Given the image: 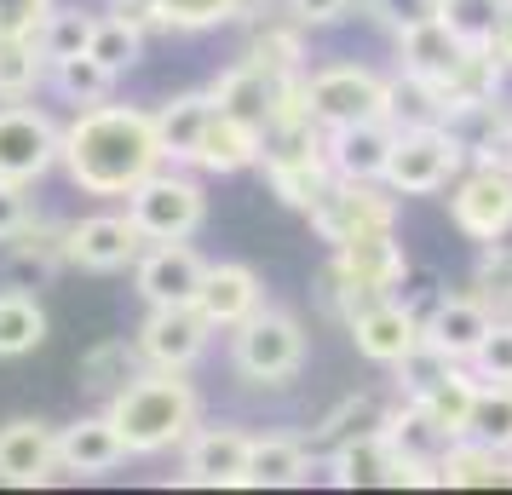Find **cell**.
Returning <instances> with one entry per match:
<instances>
[{
	"mask_svg": "<svg viewBox=\"0 0 512 495\" xmlns=\"http://www.w3.org/2000/svg\"><path fill=\"white\" fill-rule=\"evenodd\" d=\"M167 162L162 133H156V110L144 104H87L64 121V179L81 196L98 202H127V190L150 179Z\"/></svg>",
	"mask_w": 512,
	"mask_h": 495,
	"instance_id": "obj_1",
	"label": "cell"
},
{
	"mask_svg": "<svg viewBox=\"0 0 512 495\" xmlns=\"http://www.w3.org/2000/svg\"><path fill=\"white\" fill-rule=\"evenodd\" d=\"M104 409H110V421L121 426V444H127L133 461L173 455V449L202 426V392H196L190 369H144V375L127 380Z\"/></svg>",
	"mask_w": 512,
	"mask_h": 495,
	"instance_id": "obj_2",
	"label": "cell"
},
{
	"mask_svg": "<svg viewBox=\"0 0 512 495\" xmlns=\"http://www.w3.org/2000/svg\"><path fill=\"white\" fill-rule=\"evenodd\" d=\"M409 248L397 231H374V236H357L346 248H328L323 271H317V306L323 317H334L346 329V317L357 306H369L380 294H397L409 283Z\"/></svg>",
	"mask_w": 512,
	"mask_h": 495,
	"instance_id": "obj_3",
	"label": "cell"
},
{
	"mask_svg": "<svg viewBox=\"0 0 512 495\" xmlns=\"http://www.w3.org/2000/svg\"><path fill=\"white\" fill-rule=\"evenodd\" d=\"M305 369V323L282 306H259L231 329V375L254 392H282Z\"/></svg>",
	"mask_w": 512,
	"mask_h": 495,
	"instance_id": "obj_4",
	"label": "cell"
},
{
	"mask_svg": "<svg viewBox=\"0 0 512 495\" xmlns=\"http://www.w3.org/2000/svg\"><path fill=\"white\" fill-rule=\"evenodd\" d=\"M300 98H305V116L317 127H357V121H392V75H380L374 64H323V70H305L300 81Z\"/></svg>",
	"mask_w": 512,
	"mask_h": 495,
	"instance_id": "obj_5",
	"label": "cell"
},
{
	"mask_svg": "<svg viewBox=\"0 0 512 495\" xmlns=\"http://www.w3.org/2000/svg\"><path fill=\"white\" fill-rule=\"evenodd\" d=\"M265 190L277 196L282 208L305 213L311 208V196L334 179V167H328V150H323V127L311 116H288L282 127L265 133V156L254 167Z\"/></svg>",
	"mask_w": 512,
	"mask_h": 495,
	"instance_id": "obj_6",
	"label": "cell"
},
{
	"mask_svg": "<svg viewBox=\"0 0 512 495\" xmlns=\"http://www.w3.org/2000/svg\"><path fill=\"white\" fill-rule=\"evenodd\" d=\"M127 219L139 225L144 242H190L208 225V190L196 179V167L162 162L150 179L127 190Z\"/></svg>",
	"mask_w": 512,
	"mask_h": 495,
	"instance_id": "obj_7",
	"label": "cell"
},
{
	"mask_svg": "<svg viewBox=\"0 0 512 495\" xmlns=\"http://www.w3.org/2000/svg\"><path fill=\"white\" fill-rule=\"evenodd\" d=\"M472 162L466 156V139L455 121H409L397 127L392 162H386V185L397 196H443V190L461 179V167Z\"/></svg>",
	"mask_w": 512,
	"mask_h": 495,
	"instance_id": "obj_8",
	"label": "cell"
},
{
	"mask_svg": "<svg viewBox=\"0 0 512 495\" xmlns=\"http://www.w3.org/2000/svg\"><path fill=\"white\" fill-rule=\"evenodd\" d=\"M397 196L392 185H363V179H328L311 208H305V225L323 248H346L357 236L374 231H397Z\"/></svg>",
	"mask_w": 512,
	"mask_h": 495,
	"instance_id": "obj_9",
	"label": "cell"
},
{
	"mask_svg": "<svg viewBox=\"0 0 512 495\" xmlns=\"http://www.w3.org/2000/svg\"><path fill=\"white\" fill-rule=\"evenodd\" d=\"M300 81H305V70H277V64H265L254 52H242L208 93L219 98L225 110H236L242 121H254L259 133H271V127H282L288 116H305Z\"/></svg>",
	"mask_w": 512,
	"mask_h": 495,
	"instance_id": "obj_10",
	"label": "cell"
},
{
	"mask_svg": "<svg viewBox=\"0 0 512 495\" xmlns=\"http://www.w3.org/2000/svg\"><path fill=\"white\" fill-rule=\"evenodd\" d=\"M64 156V121L41 110L35 98H12L0 104V179L12 185H41Z\"/></svg>",
	"mask_w": 512,
	"mask_h": 495,
	"instance_id": "obj_11",
	"label": "cell"
},
{
	"mask_svg": "<svg viewBox=\"0 0 512 495\" xmlns=\"http://www.w3.org/2000/svg\"><path fill=\"white\" fill-rule=\"evenodd\" d=\"M449 225L466 236V242H507L512 236V167H484L466 162L461 179L449 185Z\"/></svg>",
	"mask_w": 512,
	"mask_h": 495,
	"instance_id": "obj_12",
	"label": "cell"
},
{
	"mask_svg": "<svg viewBox=\"0 0 512 495\" xmlns=\"http://www.w3.org/2000/svg\"><path fill=\"white\" fill-rule=\"evenodd\" d=\"M144 254L139 225L121 213H81L64 225V260L70 271H87V277H116V271H133V260Z\"/></svg>",
	"mask_w": 512,
	"mask_h": 495,
	"instance_id": "obj_13",
	"label": "cell"
},
{
	"mask_svg": "<svg viewBox=\"0 0 512 495\" xmlns=\"http://www.w3.org/2000/svg\"><path fill=\"white\" fill-rule=\"evenodd\" d=\"M248 449H254V432H242L231 421L219 426L202 421L179 444V484H190V490H242Z\"/></svg>",
	"mask_w": 512,
	"mask_h": 495,
	"instance_id": "obj_14",
	"label": "cell"
},
{
	"mask_svg": "<svg viewBox=\"0 0 512 495\" xmlns=\"http://www.w3.org/2000/svg\"><path fill=\"white\" fill-rule=\"evenodd\" d=\"M133 340L150 369H196L213 346V323L196 306H144Z\"/></svg>",
	"mask_w": 512,
	"mask_h": 495,
	"instance_id": "obj_15",
	"label": "cell"
},
{
	"mask_svg": "<svg viewBox=\"0 0 512 495\" xmlns=\"http://www.w3.org/2000/svg\"><path fill=\"white\" fill-rule=\"evenodd\" d=\"M346 334H351V346H357L363 363L392 369L409 346H420V311L409 306V300H397V294H380V300H369V306L351 311Z\"/></svg>",
	"mask_w": 512,
	"mask_h": 495,
	"instance_id": "obj_16",
	"label": "cell"
},
{
	"mask_svg": "<svg viewBox=\"0 0 512 495\" xmlns=\"http://www.w3.org/2000/svg\"><path fill=\"white\" fill-rule=\"evenodd\" d=\"M58 472V426L41 415H12L0 426V484L6 490H41Z\"/></svg>",
	"mask_w": 512,
	"mask_h": 495,
	"instance_id": "obj_17",
	"label": "cell"
},
{
	"mask_svg": "<svg viewBox=\"0 0 512 495\" xmlns=\"http://www.w3.org/2000/svg\"><path fill=\"white\" fill-rule=\"evenodd\" d=\"M208 260L190 242H144V254L133 260V288L144 306H190L202 288Z\"/></svg>",
	"mask_w": 512,
	"mask_h": 495,
	"instance_id": "obj_18",
	"label": "cell"
},
{
	"mask_svg": "<svg viewBox=\"0 0 512 495\" xmlns=\"http://www.w3.org/2000/svg\"><path fill=\"white\" fill-rule=\"evenodd\" d=\"M259 156H265V133L213 98L208 121H202V139L190 150V167L196 173H213V179H231V173H254Z\"/></svg>",
	"mask_w": 512,
	"mask_h": 495,
	"instance_id": "obj_19",
	"label": "cell"
},
{
	"mask_svg": "<svg viewBox=\"0 0 512 495\" xmlns=\"http://www.w3.org/2000/svg\"><path fill=\"white\" fill-rule=\"evenodd\" d=\"M127 461L133 455L121 444V426L110 421V409H93V415H75L70 426H58V472L64 478H110Z\"/></svg>",
	"mask_w": 512,
	"mask_h": 495,
	"instance_id": "obj_20",
	"label": "cell"
},
{
	"mask_svg": "<svg viewBox=\"0 0 512 495\" xmlns=\"http://www.w3.org/2000/svg\"><path fill=\"white\" fill-rule=\"evenodd\" d=\"M190 306L213 323V334H231L236 323H248V317L265 306V283H259L254 265H242V260H208L202 288H196Z\"/></svg>",
	"mask_w": 512,
	"mask_h": 495,
	"instance_id": "obj_21",
	"label": "cell"
},
{
	"mask_svg": "<svg viewBox=\"0 0 512 495\" xmlns=\"http://www.w3.org/2000/svg\"><path fill=\"white\" fill-rule=\"evenodd\" d=\"M392 41H397V75H409V81H415V87H426V93H438L443 81L455 75L461 52L472 47V41H461L455 29L443 24V12H432V18L409 24L403 35H392Z\"/></svg>",
	"mask_w": 512,
	"mask_h": 495,
	"instance_id": "obj_22",
	"label": "cell"
},
{
	"mask_svg": "<svg viewBox=\"0 0 512 495\" xmlns=\"http://www.w3.org/2000/svg\"><path fill=\"white\" fill-rule=\"evenodd\" d=\"M489 329H495V306H489L478 288L472 294H438L432 306L420 311V334L438 352H449L455 363H472V352L484 346Z\"/></svg>",
	"mask_w": 512,
	"mask_h": 495,
	"instance_id": "obj_23",
	"label": "cell"
},
{
	"mask_svg": "<svg viewBox=\"0 0 512 495\" xmlns=\"http://www.w3.org/2000/svg\"><path fill=\"white\" fill-rule=\"evenodd\" d=\"M392 144H397V121H357V127H328L323 133L334 179H363V185H386Z\"/></svg>",
	"mask_w": 512,
	"mask_h": 495,
	"instance_id": "obj_24",
	"label": "cell"
},
{
	"mask_svg": "<svg viewBox=\"0 0 512 495\" xmlns=\"http://www.w3.org/2000/svg\"><path fill=\"white\" fill-rule=\"evenodd\" d=\"M317 467H323V455L305 438H294V432H254L242 490H300V484L317 478Z\"/></svg>",
	"mask_w": 512,
	"mask_h": 495,
	"instance_id": "obj_25",
	"label": "cell"
},
{
	"mask_svg": "<svg viewBox=\"0 0 512 495\" xmlns=\"http://www.w3.org/2000/svg\"><path fill=\"white\" fill-rule=\"evenodd\" d=\"M121 12H133L150 35H202V29L236 24L248 0H116Z\"/></svg>",
	"mask_w": 512,
	"mask_h": 495,
	"instance_id": "obj_26",
	"label": "cell"
},
{
	"mask_svg": "<svg viewBox=\"0 0 512 495\" xmlns=\"http://www.w3.org/2000/svg\"><path fill=\"white\" fill-rule=\"evenodd\" d=\"M438 490H512V455L478 438H449L438 455Z\"/></svg>",
	"mask_w": 512,
	"mask_h": 495,
	"instance_id": "obj_27",
	"label": "cell"
},
{
	"mask_svg": "<svg viewBox=\"0 0 512 495\" xmlns=\"http://www.w3.org/2000/svg\"><path fill=\"white\" fill-rule=\"evenodd\" d=\"M0 254H6V265H12L18 277H35V283L70 271V260H64V225H58V219H41V213H29L24 225L0 242Z\"/></svg>",
	"mask_w": 512,
	"mask_h": 495,
	"instance_id": "obj_28",
	"label": "cell"
},
{
	"mask_svg": "<svg viewBox=\"0 0 512 495\" xmlns=\"http://www.w3.org/2000/svg\"><path fill=\"white\" fill-rule=\"evenodd\" d=\"M386 409H392V398H380V392H351V398H340L323 421L311 426L305 444L317 449V455H328V449L351 444V438H363V432H380V426H386Z\"/></svg>",
	"mask_w": 512,
	"mask_h": 495,
	"instance_id": "obj_29",
	"label": "cell"
},
{
	"mask_svg": "<svg viewBox=\"0 0 512 495\" xmlns=\"http://www.w3.org/2000/svg\"><path fill=\"white\" fill-rule=\"evenodd\" d=\"M47 334H52L47 306L29 288H0V363H18V357L41 352Z\"/></svg>",
	"mask_w": 512,
	"mask_h": 495,
	"instance_id": "obj_30",
	"label": "cell"
},
{
	"mask_svg": "<svg viewBox=\"0 0 512 495\" xmlns=\"http://www.w3.org/2000/svg\"><path fill=\"white\" fill-rule=\"evenodd\" d=\"M380 438H386L397 455H409V461H432V467H438V455L449 449V432H443V426L426 415V403H415V398H392Z\"/></svg>",
	"mask_w": 512,
	"mask_h": 495,
	"instance_id": "obj_31",
	"label": "cell"
},
{
	"mask_svg": "<svg viewBox=\"0 0 512 495\" xmlns=\"http://www.w3.org/2000/svg\"><path fill=\"white\" fill-rule=\"evenodd\" d=\"M150 363H144L139 340H98L93 352L81 357V392L98 403H110L127 386V380H139Z\"/></svg>",
	"mask_w": 512,
	"mask_h": 495,
	"instance_id": "obj_32",
	"label": "cell"
},
{
	"mask_svg": "<svg viewBox=\"0 0 512 495\" xmlns=\"http://www.w3.org/2000/svg\"><path fill=\"white\" fill-rule=\"evenodd\" d=\"M144 47H150V29L133 18V12H121V6H110V12H98V24H93V58L104 64V70L116 75H127V70H139L144 64Z\"/></svg>",
	"mask_w": 512,
	"mask_h": 495,
	"instance_id": "obj_33",
	"label": "cell"
},
{
	"mask_svg": "<svg viewBox=\"0 0 512 495\" xmlns=\"http://www.w3.org/2000/svg\"><path fill=\"white\" fill-rule=\"evenodd\" d=\"M213 110V93L208 87H196V93H173L156 104V133H162V150L167 162L190 167V150H196V139H202V121H208Z\"/></svg>",
	"mask_w": 512,
	"mask_h": 495,
	"instance_id": "obj_34",
	"label": "cell"
},
{
	"mask_svg": "<svg viewBox=\"0 0 512 495\" xmlns=\"http://www.w3.org/2000/svg\"><path fill=\"white\" fill-rule=\"evenodd\" d=\"M47 52L35 47V35H0V104L35 98L47 87Z\"/></svg>",
	"mask_w": 512,
	"mask_h": 495,
	"instance_id": "obj_35",
	"label": "cell"
},
{
	"mask_svg": "<svg viewBox=\"0 0 512 495\" xmlns=\"http://www.w3.org/2000/svg\"><path fill=\"white\" fill-rule=\"evenodd\" d=\"M478 386H484V380L472 375V363H455V369H449V375H443L426 398H415V403H426V415H432L449 438H466V421H472Z\"/></svg>",
	"mask_w": 512,
	"mask_h": 495,
	"instance_id": "obj_36",
	"label": "cell"
},
{
	"mask_svg": "<svg viewBox=\"0 0 512 495\" xmlns=\"http://www.w3.org/2000/svg\"><path fill=\"white\" fill-rule=\"evenodd\" d=\"M47 87L64 98L70 110H87V104H104V98L116 93V75L104 70L93 52H81V58H58V64H52Z\"/></svg>",
	"mask_w": 512,
	"mask_h": 495,
	"instance_id": "obj_37",
	"label": "cell"
},
{
	"mask_svg": "<svg viewBox=\"0 0 512 495\" xmlns=\"http://www.w3.org/2000/svg\"><path fill=\"white\" fill-rule=\"evenodd\" d=\"M93 24L98 12H81V6H52L47 18H41V29H35V47L47 52V64H58V58H81V52L93 47Z\"/></svg>",
	"mask_w": 512,
	"mask_h": 495,
	"instance_id": "obj_38",
	"label": "cell"
},
{
	"mask_svg": "<svg viewBox=\"0 0 512 495\" xmlns=\"http://www.w3.org/2000/svg\"><path fill=\"white\" fill-rule=\"evenodd\" d=\"M466 438H478V444L507 449V455H512V386H501V380H484V386H478V403H472Z\"/></svg>",
	"mask_w": 512,
	"mask_h": 495,
	"instance_id": "obj_39",
	"label": "cell"
},
{
	"mask_svg": "<svg viewBox=\"0 0 512 495\" xmlns=\"http://www.w3.org/2000/svg\"><path fill=\"white\" fill-rule=\"evenodd\" d=\"M449 369H455V357L438 352V346L420 334V346H409V352L392 363V392H397V398H426Z\"/></svg>",
	"mask_w": 512,
	"mask_h": 495,
	"instance_id": "obj_40",
	"label": "cell"
},
{
	"mask_svg": "<svg viewBox=\"0 0 512 495\" xmlns=\"http://www.w3.org/2000/svg\"><path fill=\"white\" fill-rule=\"evenodd\" d=\"M472 288L495 306V317H512V242L478 248V277H472Z\"/></svg>",
	"mask_w": 512,
	"mask_h": 495,
	"instance_id": "obj_41",
	"label": "cell"
},
{
	"mask_svg": "<svg viewBox=\"0 0 512 495\" xmlns=\"http://www.w3.org/2000/svg\"><path fill=\"white\" fill-rule=\"evenodd\" d=\"M438 12L461 41H489L495 18H501V0H438Z\"/></svg>",
	"mask_w": 512,
	"mask_h": 495,
	"instance_id": "obj_42",
	"label": "cell"
},
{
	"mask_svg": "<svg viewBox=\"0 0 512 495\" xmlns=\"http://www.w3.org/2000/svg\"><path fill=\"white\" fill-rule=\"evenodd\" d=\"M472 375L512 386V317H495V329L484 334V346L472 352Z\"/></svg>",
	"mask_w": 512,
	"mask_h": 495,
	"instance_id": "obj_43",
	"label": "cell"
},
{
	"mask_svg": "<svg viewBox=\"0 0 512 495\" xmlns=\"http://www.w3.org/2000/svg\"><path fill=\"white\" fill-rule=\"evenodd\" d=\"M357 12H369L386 35H403L409 24H420V18L438 12V0H357Z\"/></svg>",
	"mask_w": 512,
	"mask_h": 495,
	"instance_id": "obj_44",
	"label": "cell"
},
{
	"mask_svg": "<svg viewBox=\"0 0 512 495\" xmlns=\"http://www.w3.org/2000/svg\"><path fill=\"white\" fill-rule=\"evenodd\" d=\"M282 12L305 29H334L357 12V0H282Z\"/></svg>",
	"mask_w": 512,
	"mask_h": 495,
	"instance_id": "obj_45",
	"label": "cell"
},
{
	"mask_svg": "<svg viewBox=\"0 0 512 495\" xmlns=\"http://www.w3.org/2000/svg\"><path fill=\"white\" fill-rule=\"evenodd\" d=\"M58 0H0V35H35Z\"/></svg>",
	"mask_w": 512,
	"mask_h": 495,
	"instance_id": "obj_46",
	"label": "cell"
},
{
	"mask_svg": "<svg viewBox=\"0 0 512 495\" xmlns=\"http://www.w3.org/2000/svg\"><path fill=\"white\" fill-rule=\"evenodd\" d=\"M29 213H35V202H29V185H12V179H0V242L18 231Z\"/></svg>",
	"mask_w": 512,
	"mask_h": 495,
	"instance_id": "obj_47",
	"label": "cell"
}]
</instances>
